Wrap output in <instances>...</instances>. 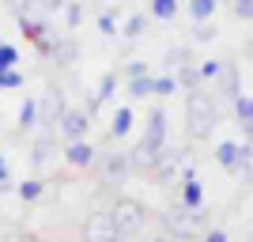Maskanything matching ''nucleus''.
Masks as SVG:
<instances>
[{
	"instance_id": "1",
	"label": "nucleus",
	"mask_w": 253,
	"mask_h": 242,
	"mask_svg": "<svg viewBox=\"0 0 253 242\" xmlns=\"http://www.w3.org/2000/svg\"><path fill=\"white\" fill-rule=\"evenodd\" d=\"M185 121H189V137L193 140H204L211 129L219 125L215 98H208L204 91H189V95H185Z\"/></svg>"
},
{
	"instance_id": "2",
	"label": "nucleus",
	"mask_w": 253,
	"mask_h": 242,
	"mask_svg": "<svg viewBox=\"0 0 253 242\" xmlns=\"http://www.w3.org/2000/svg\"><path fill=\"white\" fill-rule=\"evenodd\" d=\"M106 212H110L114 231L121 235V239H132V235H140L148 227V208H144L140 200H132V197H117Z\"/></svg>"
},
{
	"instance_id": "3",
	"label": "nucleus",
	"mask_w": 253,
	"mask_h": 242,
	"mask_svg": "<svg viewBox=\"0 0 253 242\" xmlns=\"http://www.w3.org/2000/svg\"><path fill=\"white\" fill-rule=\"evenodd\" d=\"M117 231H114V220L110 212H91L84 223V242H114Z\"/></svg>"
},
{
	"instance_id": "4",
	"label": "nucleus",
	"mask_w": 253,
	"mask_h": 242,
	"mask_svg": "<svg viewBox=\"0 0 253 242\" xmlns=\"http://www.w3.org/2000/svg\"><path fill=\"white\" fill-rule=\"evenodd\" d=\"M167 227H170V231H178L181 235V239H189V235H197V231H201V212H189V208H174V212H170V216H167ZM204 235V231H201Z\"/></svg>"
},
{
	"instance_id": "5",
	"label": "nucleus",
	"mask_w": 253,
	"mask_h": 242,
	"mask_svg": "<svg viewBox=\"0 0 253 242\" xmlns=\"http://www.w3.org/2000/svg\"><path fill=\"white\" fill-rule=\"evenodd\" d=\"M181 208H189V212L204 208V186L193 170H185V182H181Z\"/></svg>"
},
{
	"instance_id": "6",
	"label": "nucleus",
	"mask_w": 253,
	"mask_h": 242,
	"mask_svg": "<svg viewBox=\"0 0 253 242\" xmlns=\"http://www.w3.org/2000/svg\"><path fill=\"white\" fill-rule=\"evenodd\" d=\"M87 125H91V114H87V110H64V117H61V133H64L68 140H84Z\"/></svg>"
},
{
	"instance_id": "7",
	"label": "nucleus",
	"mask_w": 253,
	"mask_h": 242,
	"mask_svg": "<svg viewBox=\"0 0 253 242\" xmlns=\"http://www.w3.org/2000/svg\"><path fill=\"white\" fill-rule=\"evenodd\" d=\"M144 140L167 151V114H163V110H151V114H148V129H144Z\"/></svg>"
},
{
	"instance_id": "8",
	"label": "nucleus",
	"mask_w": 253,
	"mask_h": 242,
	"mask_svg": "<svg viewBox=\"0 0 253 242\" xmlns=\"http://www.w3.org/2000/svg\"><path fill=\"white\" fill-rule=\"evenodd\" d=\"M64 159L72 163V167H91L95 163V147L87 144V140H68V147H64Z\"/></svg>"
},
{
	"instance_id": "9",
	"label": "nucleus",
	"mask_w": 253,
	"mask_h": 242,
	"mask_svg": "<svg viewBox=\"0 0 253 242\" xmlns=\"http://www.w3.org/2000/svg\"><path fill=\"white\" fill-rule=\"evenodd\" d=\"M114 87H117V76H114V72H106L102 80H98V91H95V98L87 102V114H95V110H98L102 102H110V98H114Z\"/></svg>"
},
{
	"instance_id": "10",
	"label": "nucleus",
	"mask_w": 253,
	"mask_h": 242,
	"mask_svg": "<svg viewBox=\"0 0 253 242\" xmlns=\"http://www.w3.org/2000/svg\"><path fill=\"white\" fill-rule=\"evenodd\" d=\"M76 53H80V46H76V38H57V42L49 46V57L57 64H72Z\"/></svg>"
},
{
	"instance_id": "11",
	"label": "nucleus",
	"mask_w": 253,
	"mask_h": 242,
	"mask_svg": "<svg viewBox=\"0 0 253 242\" xmlns=\"http://www.w3.org/2000/svg\"><path fill=\"white\" fill-rule=\"evenodd\" d=\"M128 129H132V110L128 106H117L114 117H110V137H128Z\"/></svg>"
},
{
	"instance_id": "12",
	"label": "nucleus",
	"mask_w": 253,
	"mask_h": 242,
	"mask_svg": "<svg viewBox=\"0 0 253 242\" xmlns=\"http://www.w3.org/2000/svg\"><path fill=\"white\" fill-rule=\"evenodd\" d=\"M128 95L132 98H148L155 95V76L144 72V76H128Z\"/></svg>"
},
{
	"instance_id": "13",
	"label": "nucleus",
	"mask_w": 253,
	"mask_h": 242,
	"mask_svg": "<svg viewBox=\"0 0 253 242\" xmlns=\"http://www.w3.org/2000/svg\"><path fill=\"white\" fill-rule=\"evenodd\" d=\"M234 117L242 121L246 137L253 140V98H246V95H238V98H234Z\"/></svg>"
},
{
	"instance_id": "14",
	"label": "nucleus",
	"mask_w": 253,
	"mask_h": 242,
	"mask_svg": "<svg viewBox=\"0 0 253 242\" xmlns=\"http://www.w3.org/2000/svg\"><path fill=\"white\" fill-rule=\"evenodd\" d=\"M219 76H223V95L234 102V98H238V91H242V76H238V68H234V64H223Z\"/></svg>"
},
{
	"instance_id": "15",
	"label": "nucleus",
	"mask_w": 253,
	"mask_h": 242,
	"mask_svg": "<svg viewBox=\"0 0 253 242\" xmlns=\"http://www.w3.org/2000/svg\"><path fill=\"white\" fill-rule=\"evenodd\" d=\"M215 8H219V0H189V15L197 23H211Z\"/></svg>"
},
{
	"instance_id": "16",
	"label": "nucleus",
	"mask_w": 253,
	"mask_h": 242,
	"mask_svg": "<svg viewBox=\"0 0 253 242\" xmlns=\"http://www.w3.org/2000/svg\"><path fill=\"white\" fill-rule=\"evenodd\" d=\"M178 91H197V84H201V72L193 68V64H185V68H178Z\"/></svg>"
},
{
	"instance_id": "17",
	"label": "nucleus",
	"mask_w": 253,
	"mask_h": 242,
	"mask_svg": "<svg viewBox=\"0 0 253 242\" xmlns=\"http://www.w3.org/2000/svg\"><path fill=\"white\" fill-rule=\"evenodd\" d=\"M34 125H38V102H34V98H27V102L19 106V129L27 133V129H34Z\"/></svg>"
},
{
	"instance_id": "18",
	"label": "nucleus",
	"mask_w": 253,
	"mask_h": 242,
	"mask_svg": "<svg viewBox=\"0 0 253 242\" xmlns=\"http://www.w3.org/2000/svg\"><path fill=\"white\" fill-rule=\"evenodd\" d=\"M151 15L155 19H174L178 15V0H151Z\"/></svg>"
},
{
	"instance_id": "19",
	"label": "nucleus",
	"mask_w": 253,
	"mask_h": 242,
	"mask_svg": "<svg viewBox=\"0 0 253 242\" xmlns=\"http://www.w3.org/2000/svg\"><path fill=\"white\" fill-rule=\"evenodd\" d=\"M42 190H45V182L27 178V182H19V190H15V193H19L23 200H38V197H42Z\"/></svg>"
},
{
	"instance_id": "20",
	"label": "nucleus",
	"mask_w": 253,
	"mask_h": 242,
	"mask_svg": "<svg viewBox=\"0 0 253 242\" xmlns=\"http://www.w3.org/2000/svg\"><path fill=\"white\" fill-rule=\"evenodd\" d=\"M15 64H19V49L8 46V42H0V72H11Z\"/></svg>"
},
{
	"instance_id": "21",
	"label": "nucleus",
	"mask_w": 253,
	"mask_h": 242,
	"mask_svg": "<svg viewBox=\"0 0 253 242\" xmlns=\"http://www.w3.org/2000/svg\"><path fill=\"white\" fill-rule=\"evenodd\" d=\"M144 31H148V15H140V11H136V15H128V23H125V31H121V34H125V38H140Z\"/></svg>"
},
{
	"instance_id": "22",
	"label": "nucleus",
	"mask_w": 253,
	"mask_h": 242,
	"mask_svg": "<svg viewBox=\"0 0 253 242\" xmlns=\"http://www.w3.org/2000/svg\"><path fill=\"white\" fill-rule=\"evenodd\" d=\"M102 170H106V178H114V174H125V170H128V155H106Z\"/></svg>"
},
{
	"instance_id": "23",
	"label": "nucleus",
	"mask_w": 253,
	"mask_h": 242,
	"mask_svg": "<svg viewBox=\"0 0 253 242\" xmlns=\"http://www.w3.org/2000/svg\"><path fill=\"white\" fill-rule=\"evenodd\" d=\"M64 23H68V27H80V23H84V4H80V0H68V4H64Z\"/></svg>"
},
{
	"instance_id": "24",
	"label": "nucleus",
	"mask_w": 253,
	"mask_h": 242,
	"mask_svg": "<svg viewBox=\"0 0 253 242\" xmlns=\"http://www.w3.org/2000/svg\"><path fill=\"white\" fill-rule=\"evenodd\" d=\"M163 64H170V68H185V64H189V49H185V46H181V49H167Z\"/></svg>"
},
{
	"instance_id": "25",
	"label": "nucleus",
	"mask_w": 253,
	"mask_h": 242,
	"mask_svg": "<svg viewBox=\"0 0 253 242\" xmlns=\"http://www.w3.org/2000/svg\"><path fill=\"white\" fill-rule=\"evenodd\" d=\"M215 27H211V23H197V27H193V42H215Z\"/></svg>"
},
{
	"instance_id": "26",
	"label": "nucleus",
	"mask_w": 253,
	"mask_h": 242,
	"mask_svg": "<svg viewBox=\"0 0 253 242\" xmlns=\"http://www.w3.org/2000/svg\"><path fill=\"white\" fill-rule=\"evenodd\" d=\"M174 91H178L174 76H155V95H174Z\"/></svg>"
},
{
	"instance_id": "27",
	"label": "nucleus",
	"mask_w": 253,
	"mask_h": 242,
	"mask_svg": "<svg viewBox=\"0 0 253 242\" xmlns=\"http://www.w3.org/2000/svg\"><path fill=\"white\" fill-rule=\"evenodd\" d=\"M234 19H253V0H231Z\"/></svg>"
},
{
	"instance_id": "28",
	"label": "nucleus",
	"mask_w": 253,
	"mask_h": 242,
	"mask_svg": "<svg viewBox=\"0 0 253 242\" xmlns=\"http://www.w3.org/2000/svg\"><path fill=\"white\" fill-rule=\"evenodd\" d=\"M197 72H201V80H219L223 64L219 61H204V64H197Z\"/></svg>"
},
{
	"instance_id": "29",
	"label": "nucleus",
	"mask_w": 253,
	"mask_h": 242,
	"mask_svg": "<svg viewBox=\"0 0 253 242\" xmlns=\"http://www.w3.org/2000/svg\"><path fill=\"white\" fill-rule=\"evenodd\" d=\"M11 87H23V72H0V91H11Z\"/></svg>"
},
{
	"instance_id": "30",
	"label": "nucleus",
	"mask_w": 253,
	"mask_h": 242,
	"mask_svg": "<svg viewBox=\"0 0 253 242\" xmlns=\"http://www.w3.org/2000/svg\"><path fill=\"white\" fill-rule=\"evenodd\" d=\"M98 31H102V34H117V19H114V11H102V15H98Z\"/></svg>"
},
{
	"instance_id": "31",
	"label": "nucleus",
	"mask_w": 253,
	"mask_h": 242,
	"mask_svg": "<svg viewBox=\"0 0 253 242\" xmlns=\"http://www.w3.org/2000/svg\"><path fill=\"white\" fill-rule=\"evenodd\" d=\"M201 242H231V239H227V231L211 227V231H204V235H201Z\"/></svg>"
},
{
	"instance_id": "32",
	"label": "nucleus",
	"mask_w": 253,
	"mask_h": 242,
	"mask_svg": "<svg viewBox=\"0 0 253 242\" xmlns=\"http://www.w3.org/2000/svg\"><path fill=\"white\" fill-rule=\"evenodd\" d=\"M4 4H8L15 15H27V11H31V0H4Z\"/></svg>"
},
{
	"instance_id": "33",
	"label": "nucleus",
	"mask_w": 253,
	"mask_h": 242,
	"mask_svg": "<svg viewBox=\"0 0 253 242\" xmlns=\"http://www.w3.org/2000/svg\"><path fill=\"white\" fill-rule=\"evenodd\" d=\"M8 182H11V174H8V159L0 155V193L8 190Z\"/></svg>"
},
{
	"instance_id": "34",
	"label": "nucleus",
	"mask_w": 253,
	"mask_h": 242,
	"mask_svg": "<svg viewBox=\"0 0 253 242\" xmlns=\"http://www.w3.org/2000/svg\"><path fill=\"white\" fill-rule=\"evenodd\" d=\"M144 72H148V64H144V61H132V64H128V76H144Z\"/></svg>"
},
{
	"instance_id": "35",
	"label": "nucleus",
	"mask_w": 253,
	"mask_h": 242,
	"mask_svg": "<svg viewBox=\"0 0 253 242\" xmlns=\"http://www.w3.org/2000/svg\"><path fill=\"white\" fill-rule=\"evenodd\" d=\"M155 242H174V239H167V235H163V239H155Z\"/></svg>"
},
{
	"instance_id": "36",
	"label": "nucleus",
	"mask_w": 253,
	"mask_h": 242,
	"mask_svg": "<svg viewBox=\"0 0 253 242\" xmlns=\"http://www.w3.org/2000/svg\"><path fill=\"white\" fill-rule=\"evenodd\" d=\"M114 242H128V239H121V235H117V239H114Z\"/></svg>"
},
{
	"instance_id": "37",
	"label": "nucleus",
	"mask_w": 253,
	"mask_h": 242,
	"mask_svg": "<svg viewBox=\"0 0 253 242\" xmlns=\"http://www.w3.org/2000/svg\"><path fill=\"white\" fill-rule=\"evenodd\" d=\"M250 242H253V235H250Z\"/></svg>"
}]
</instances>
